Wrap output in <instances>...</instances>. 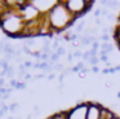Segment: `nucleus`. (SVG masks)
<instances>
[{"label": "nucleus", "instance_id": "25", "mask_svg": "<svg viewBox=\"0 0 120 119\" xmlns=\"http://www.w3.org/2000/svg\"><path fill=\"white\" fill-rule=\"evenodd\" d=\"M4 83H5L4 78H0V88H1V87H4Z\"/></svg>", "mask_w": 120, "mask_h": 119}, {"label": "nucleus", "instance_id": "1", "mask_svg": "<svg viewBox=\"0 0 120 119\" xmlns=\"http://www.w3.org/2000/svg\"><path fill=\"white\" fill-rule=\"evenodd\" d=\"M48 18H49L52 32H61L68 26H71L76 20L75 16L71 14V12L66 8L63 0L58 1L57 5L48 13Z\"/></svg>", "mask_w": 120, "mask_h": 119}, {"label": "nucleus", "instance_id": "32", "mask_svg": "<svg viewBox=\"0 0 120 119\" xmlns=\"http://www.w3.org/2000/svg\"><path fill=\"white\" fill-rule=\"evenodd\" d=\"M48 79H49V80L54 79V74H49V76H48Z\"/></svg>", "mask_w": 120, "mask_h": 119}, {"label": "nucleus", "instance_id": "16", "mask_svg": "<svg viewBox=\"0 0 120 119\" xmlns=\"http://www.w3.org/2000/svg\"><path fill=\"white\" fill-rule=\"evenodd\" d=\"M72 54H74V57H75V58H80V57H83V53H81L80 51H75Z\"/></svg>", "mask_w": 120, "mask_h": 119}, {"label": "nucleus", "instance_id": "8", "mask_svg": "<svg viewBox=\"0 0 120 119\" xmlns=\"http://www.w3.org/2000/svg\"><path fill=\"white\" fill-rule=\"evenodd\" d=\"M53 119H67V114L66 111H60V113H56L54 115H52Z\"/></svg>", "mask_w": 120, "mask_h": 119}, {"label": "nucleus", "instance_id": "6", "mask_svg": "<svg viewBox=\"0 0 120 119\" xmlns=\"http://www.w3.org/2000/svg\"><path fill=\"white\" fill-rule=\"evenodd\" d=\"M102 106L97 102H88V113L86 119H101Z\"/></svg>", "mask_w": 120, "mask_h": 119}, {"label": "nucleus", "instance_id": "35", "mask_svg": "<svg viewBox=\"0 0 120 119\" xmlns=\"http://www.w3.org/2000/svg\"><path fill=\"white\" fill-rule=\"evenodd\" d=\"M112 119H120V118H119V116H115V118H112Z\"/></svg>", "mask_w": 120, "mask_h": 119}, {"label": "nucleus", "instance_id": "21", "mask_svg": "<svg viewBox=\"0 0 120 119\" xmlns=\"http://www.w3.org/2000/svg\"><path fill=\"white\" fill-rule=\"evenodd\" d=\"M89 62H90L92 65H96L97 62H98V58H97V57H92V58H90V61H89Z\"/></svg>", "mask_w": 120, "mask_h": 119}, {"label": "nucleus", "instance_id": "34", "mask_svg": "<svg viewBox=\"0 0 120 119\" xmlns=\"http://www.w3.org/2000/svg\"><path fill=\"white\" fill-rule=\"evenodd\" d=\"M117 98H120V92H119V93H117Z\"/></svg>", "mask_w": 120, "mask_h": 119}, {"label": "nucleus", "instance_id": "12", "mask_svg": "<svg viewBox=\"0 0 120 119\" xmlns=\"http://www.w3.org/2000/svg\"><path fill=\"white\" fill-rule=\"evenodd\" d=\"M17 109H18V103L17 102H13L9 105V111H16Z\"/></svg>", "mask_w": 120, "mask_h": 119}, {"label": "nucleus", "instance_id": "5", "mask_svg": "<svg viewBox=\"0 0 120 119\" xmlns=\"http://www.w3.org/2000/svg\"><path fill=\"white\" fill-rule=\"evenodd\" d=\"M30 3L39 10L40 14H48L57 5L58 0H30Z\"/></svg>", "mask_w": 120, "mask_h": 119}, {"label": "nucleus", "instance_id": "22", "mask_svg": "<svg viewBox=\"0 0 120 119\" xmlns=\"http://www.w3.org/2000/svg\"><path fill=\"white\" fill-rule=\"evenodd\" d=\"M57 53L60 54V56H62V54L65 53V49H63L62 47H60V49H58V51H57Z\"/></svg>", "mask_w": 120, "mask_h": 119}, {"label": "nucleus", "instance_id": "20", "mask_svg": "<svg viewBox=\"0 0 120 119\" xmlns=\"http://www.w3.org/2000/svg\"><path fill=\"white\" fill-rule=\"evenodd\" d=\"M102 40H103L105 43H107V41L110 40V36L107 35V34H103V35H102Z\"/></svg>", "mask_w": 120, "mask_h": 119}, {"label": "nucleus", "instance_id": "29", "mask_svg": "<svg viewBox=\"0 0 120 119\" xmlns=\"http://www.w3.org/2000/svg\"><path fill=\"white\" fill-rule=\"evenodd\" d=\"M92 70H93V72H98L99 71V69L97 66H93V69H92Z\"/></svg>", "mask_w": 120, "mask_h": 119}, {"label": "nucleus", "instance_id": "19", "mask_svg": "<svg viewBox=\"0 0 120 119\" xmlns=\"http://www.w3.org/2000/svg\"><path fill=\"white\" fill-rule=\"evenodd\" d=\"M102 14V12H101V9H96L94 10V17L96 18H99V16Z\"/></svg>", "mask_w": 120, "mask_h": 119}, {"label": "nucleus", "instance_id": "3", "mask_svg": "<svg viewBox=\"0 0 120 119\" xmlns=\"http://www.w3.org/2000/svg\"><path fill=\"white\" fill-rule=\"evenodd\" d=\"M94 1H86V0H66L65 5L71 12V14L75 16L76 20H78L81 14H84L85 12H88L90 9Z\"/></svg>", "mask_w": 120, "mask_h": 119}, {"label": "nucleus", "instance_id": "14", "mask_svg": "<svg viewBox=\"0 0 120 119\" xmlns=\"http://www.w3.org/2000/svg\"><path fill=\"white\" fill-rule=\"evenodd\" d=\"M16 88L17 89H25V88H26V82H19Z\"/></svg>", "mask_w": 120, "mask_h": 119}, {"label": "nucleus", "instance_id": "2", "mask_svg": "<svg viewBox=\"0 0 120 119\" xmlns=\"http://www.w3.org/2000/svg\"><path fill=\"white\" fill-rule=\"evenodd\" d=\"M0 26L3 31L9 36H22L23 30L26 27V21L21 17L17 9L9 8L1 17H0Z\"/></svg>", "mask_w": 120, "mask_h": 119}, {"label": "nucleus", "instance_id": "18", "mask_svg": "<svg viewBox=\"0 0 120 119\" xmlns=\"http://www.w3.org/2000/svg\"><path fill=\"white\" fill-rule=\"evenodd\" d=\"M40 58H41L43 61L47 62L48 60H49V54H47V53H41V57H40Z\"/></svg>", "mask_w": 120, "mask_h": 119}, {"label": "nucleus", "instance_id": "9", "mask_svg": "<svg viewBox=\"0 0 120 119\" xmlns=\"http://www.w3.org/2000/svg\"><path fill=\"white\" fill-rule=\"evenodd\" d=\"M112 49H114V47H112L111 44H109V43H103V44H102V51H106L107 53H110Z\"/></svg>", "mask_w": 120, "mask_h": 119}, {"label": "nucleus", "instance_id": "7", "mask_svg": "<svg viewBox=\"0 0 120 119\" xmlns=\"http://www.w3.org/2000/svg\"><path fill=\"white\" fill-rule=\"evenodd\" d=\"M115 113L114 111H111L109 107H105V106H102V110H101V119H112L115 118Z\"/></svg>", "mask_w": 120, "mask_h": 119}, {"label": "nucleus", "instance_id": "13", "mask_svg": "<svg viewBox=\"0 0 120 119\" xmlns=\"http://www.w3.org/2000/svg\"><path fill=\"white\" fill-rule=\"evenodd\" d=\"M58 58H60V54H58L57 52H54V53H52V56H50V60H52L53 62H54V61H58Z\"/></svg>", "mask_w": 120, "mask_h": 119}, {"label": "nucleus", "instance_id": "23", "mask_svg": "<svg viewBox=\"0 0 120 119\" xmlns=\"http://www.w3.org/2000/svg\"><path fill=\"white\" fill-rule=\"evenodd\" d=\"M98 48H99V44L97 43V41H96V43H93V47H92V49H94V51H97Z\"/></svg>", "mask_w": 120, "mask_h": 119}, {"label": "nucleus", "instance_id": "36", "mask_svg": "<svg viewBox=\"0 0 120 119\" xmlns=\"http://www.w3.org/2000/svg\"><path fill=\"white\" fill-rule=\"evenodd\" d=\"M0 98H3V95H0Z\"/></svg>", "mask_w": 120, "mask_h": 119}, {"label": "nucleus", "instance_id": "31", "mask_svg": "<svg viewBox=\"0 0 120 119\" xmlns=\"http://www.w3.org/2000/svg\"><path fill=\"white\" fill-rule=\"evenodd\" d=\"M34 111H35V113H39V106H38V105L34 106Z\"/></svg>", "mask_w": 120, "mask_h": 119}, {"label": "nucleus", "instance_id": "15", "mask_svg": "<svg viewBox=\"0 0 120 119\" xmlns=\"http://www.w3.org/2000/svg\"><path fill=\"white\" fill-rule=\"evenodd\" d=\"M54 70H57V71H63V65L62 63L54 65Z\"/></svg>", "mask_w": 120, "mask_h": 119}, {"label": "nucleus", "instance_id": "27", "mask_svg": "<svg viewBox=\"0 0 120 119\" xmlns=\"http://www.w3.org/2000/svg\"><path fill=\"white\" fill-rule=\"evenodd\" d=\"M41 78H44V74H38L35 76V79H41Z\"/></svg>", "mask_w": 120, "mask_h": 119}, {"label": "nucleus", "instance_id": "26", "mask_svg": "<svg viewBox=\"0 0 120 119\" xmlns=\"http://www.w3.org/2000/svg\"><path fill=\"white\" fill-rule=\"evenodd\" d=\"M9 97H11V95H4V96H3V98H1V100H3V101H7V100H8Z\"/></svg>", "mask_w": 120, "mask_h": 119}, {"label": "nucleus", "instance_id": "33", "mask_svg": "<svg viewBox=\"0 0 120 119\" xmlns=\"http://www.w3.org/2000/svg\"><path fill=\"white\" fill-rule=\"evenodd\" d=\"M4 115V113H3V110H1V109H0V118H1V116Z\"/></svg>", "mask_w": 120, "mask_h": 119}, {"label": "nucleus", "instance_id": "37", "mask_svg": "<svg viewBox=\"0 0 120 119\" xmlns=\"http://www.w3.org/2000/svg\"><path fill=\"white\" fill-rule=\"evenodd\" d=\"M27 119H30V118H27Z\"/></svg>", "mask_w": 120, "mask_h": 119}, {"label": "nucleus", "instance_id": "24", "mask_svg": "<svg viewBox=\"0 0 120 119\" xmlns=\"http://www.w3.org/2000/svg\"><path fill=\"white\" fill-rule=\"evenodd\" d=\"M25 66H26V69H29V67L32 66V63H31L30 61H26V62H25Z\"/></svg>", "mask_w": 120, "mask_h": 119}, {"label": "nucleus", "instance_id": "11", "mask_svg": "<svg viewBox=\"0 0 120 119\" xmlns=\"http://www.w3.org/2000/svg\"><path fill=\"white\" fill-rule=\"evenodd\" d=\"M92 56H90V52H84L83 53V60L84 61H90Z\"/></svg>", "mask_w": 120, "mask_h": 119}, {"label": "nucleus", "instance_id": "28", "mask_svg": "<svg viewBox=\"0 0 120 119\" xmlns=\"http://www.w3.org/2000/svg\"><path fill=\"white\" fill-rule=\"evenodd\" d=\"M72 58H74V54H68V56H67V60H68V61H72Z\"/></svg>", "mask_w": 120, "mask_h": 119}, {"label": "nucleus", "instance_id": "17", "mask_svg": "<svg viewBox=\"0 0 120 119\" xmlns=\"http://www.w3.org/2000/svg\"><path fill=\"white\" fill-rule=\"evenodd\" d=\"M18 83H19L18 80H14V79H12L11 82H9V84L12 85V88H16V87H17V84H18Z\"/></svg>", "mask_w": 120, "mask_h": 119}, {"label": "nucleus", "instance_id": "30", "mask_svg": "<svg viewBox=\"0 0 120 119\" xmlns=\"http://www.w3.org/2000/svg\"><path fill=\"white\" fill-rule=\"evenodd\" d=\"M25 79H26V80L31 79V75H30V74H25Z\"/></svg>", "mask_w": 120, "mask_h": 119}, {"label": "nucleus", "instance_id": "10", "mask_svg": "<svg viewBox=\"0 0 120 119\" xmlns=\"http://www.w3.org/2000/svg\"><path fill=\"white\" fill-rule=\"evenodd\" d=\"M84 26H85V22H84V21H83V22H80V23H79V25H78V26H76V28H75V31H76V32H80V31H83V28H84Z\"/></svg>", "mask_w": 120, "mask_h": 119}, {"label": "nucleus", "instance_id": "4", "mask_svg": "<svg viewBox=\"0 0 120 119\" xmlns=\"http://www.w3.org/2000/svg\"><path fill=\"white\" fill-rule=\"evenodd\" d=\"M86 113H88V102L79 103L66 111L67 119H86Z\"/></svg>", "mask_w": 120, "mask_h": 119}]
</instances>
